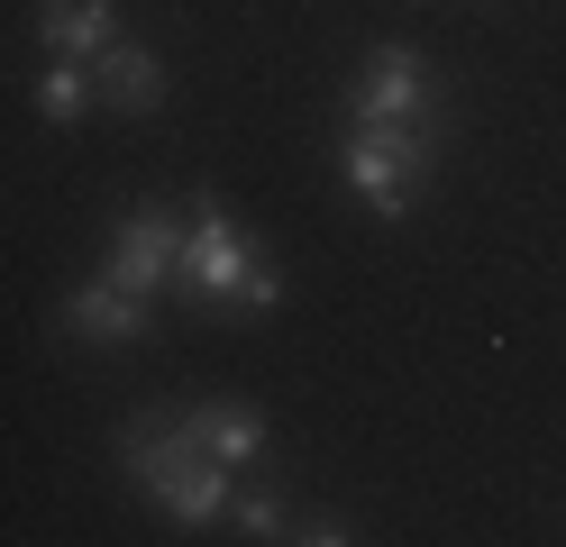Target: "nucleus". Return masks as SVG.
Returning a JSON list of instances; mask_svg holds the SVG:
<instances>
[{
  "label": "nucleus",
  "instance_id": "1",
  "mask_svg": "<svg viewBox=\"0 0 566 547\" xmlns=\"http://www.w3.org/2000/svg\"><path fill=\"white\" fill-rule=\"evenodd\" d=\"M119 465H128V484L147 493L165 520H184V529L229 520V465L201 448L192 411H137L119 429Z\"/></svg>",
  "mask_w": 566,
  "mask_h": 547
},
{
  "label": "nucleus",
  "instance_id": "5",
  "mask_svg": "<svg viewBox=\"0 0 566 547\" xmlns=\"http://www.w3.org/2000/svg\"><path fill=\"white\" fill-rule=\"evenodd\" d=\"M174 255H184V210L137 201V210H119V229H111L101 283H119V292H137V302H156V292H174Z\"/></svg>",
  "mask_w": 566,
  "mask_h": 547
},
{
  "label": "nucleus",
  "instance_id": "6",
  "mask_svg": "<svg viewBox=\"0 0 566 547\" xmlns=\"http://www.w3.org/2000/svg\"><path fill=\"white\" fill-rule=\"evenodd\" d=\"M92 92H101V109H119V119H156L165 109V55L111 36V46L92 55Z\"/></svg>",
  "mask_w": 566,
  "mask_h": 547
},
{
  "label": "nucleus",
  "instance_id": "12",
  "mask_svg": "<svg viewBox=\"0 0 566 547\" xmlns=\"http://www.w3.org/2000/svg\"><path fill=\"white\" fill-rule=\"evenodd\" d=\"M274 302H283V265H274V255H256L247 283H238V302H229V319H265Z\"/></svg>",
  "mask_w": 566,
  "mask_h": 547
},
{
  "label": "nucleus",
  "instance_id": "4",
  "mask_svg": "<svg viewBox=\"0 0 566 547\" xmlns=\"http://www.w3.org/2000/svg\"><path fill=\"white\" fill-rule=\"evenodd\" d=\"M347 119H411L430 128L439 119V73L420 46H402V36H384V46L357 64V83H347Z\"/></svg>",
  "mask_w": 566,
  "mask_h": 547
},
{
  "label": "nucleus",
  "instance_id": "2",
  "mask_svg": "<svg viewBox=\"0 0 566 547\" xmlns=\"http://www.w3.org/2000/svg\"><path fill=\"white\" fill-rule=\"evenodd\" d=\"M338 182H347L375 219H411L420 201H430V182H439V128H411V119H347Z\"/></svg>",
  "mask_w": 566,
  "mask_h": 547
},
{
  "label": "nucleus",
  "instance_id": "9",
  "mask_svg": "<svg viewBox=\"0 0 566 547\" xmlns=\"http://www.w3.org/2000/svg\"><path fill=\"white\" fill-rule=\"evenodd\" d=\"M192 429H201V448L220 456L229 474H247V465L265 456V438H274L256 401H201V411H192Z\"/></svg>",
  "mask_w": 566,
  "mask_h": 547
},
{
  "label": "nucleus",
  "instance_id": "3",
  "mask_svg": "<svg viewBox=\"0 0 566 547\" xmlns=\"http://www.w3.org/2000/svg\"><path fill=\"white\" fill-rule=\"evenodd\" d=\"M256 255H265V246L238 229V210H229V201H201V210L184 219V255H174V292H192L201 311H229Z\"/></svg>",
  "mask_w": 566,
  "mask_h": 547
},
{
  "label": "nucleus",
  "instance_id": "11",
  "mask_svg": "<svg viewBox=\"0 0 566 547\" xmlns=\"http://www.w3.org/2000/svg\"><path fill=\"white\" fill-rule=\"evenodd\" d=\"M229 520H238V538H293V511H283V493H274V484L229 493Z\"/></svg>",
  "mask_w": 566,
  "mask_h": 547
},
{
  "label": "nucleus",
  "instance_id": "13",
  "mask_svg": "<svg viewBox=\"0 0 566 547\" xmlns=\"http://www.w3.org/2000/svg\"><path fill=\"white\" fill-rule=\"evenodd\" d=\"M293 538L302 547H347V538H366V529L347 520V511H311V520H293Z\"/></svg>",
  "mask_w": 566,
  "mask_h": 547
},
{
  "label": "nucleus",
  "instance_id": "8",
  "mask_svg": "<svg viewBox=\"0 0 566 547\" xmlns=\"http://www.w3.org/2000/svg\"><path fill=\"white\" fill-rule=\"evenodd\" d=\"M38 46L46 55H74V64H92L101 46L119 36V0H38Z\"/></svg>",
  "mask_w": 566,
  "mask_h": 547
},
{
  "label": "nucleus",
  "instance_id": "7",
  "mask_svg": "<svg viewBox=\"0 0 566 547\" xmlns=\"http://www.w3.org/2000/svg\"><path fill=\"white\" fill-rule=\"evenodd\" d=\"M64 338H83V347H137L156 328V311L137 302V292H119V283H83V292H64Z\"/></svg>",
  "mask_w": 566,
  "mask_h": 547
},
{
  "label": "nucleus",
  "instance_id": "10",
  "mask_svg": "<svg viewBox=\"0 0 566 547\" xmlns=\"http://www.w3.org/2000/svg\"><path fill=\"white\" fill-rule=\"evenodd\" d=\"M92 109H101V92H92V64L55 55V64L38 73V119H46V128H74V119H92Z\"/></svg>",
  "mask_w": 566,
  "mask_h": 547
}]
</instances>
